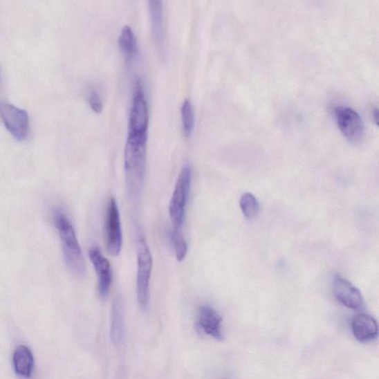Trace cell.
Masks as SVG:
<instances>
[{
    "label": "cell",
    "instance_id": "obj_1",
    "mask_svg": "<svg viewBox=\"0 0 379 379\" xmlns=\"http://www.w3.org/2000/svg\"><path fill=\"white\" fill-rule=\"evenodd\" d=\"M149 134H128L124 149V173L129 198L138 201L143 192Z\"/></svg>",
    "mask_w": 379,
    "mask_h": 379
},
{
    "label": "cell",
    "instance_id": "obj_2",
    "mask_svg": "<svg viewBox=\"0 0 379 379\" xmlns=\"http://www.w3.org/2000/svg\"><path fill=\"white\" fill-rule=\"evenodd\" d=\"M55 225L61 239L66 264L73 275L78 278L86 276V266L75 229L64 214L57 212Z\"/></svg>",
    "mask_w": 379,
    "mask_h": 379
},
{
    "label": "cell",
    "instance_id": "obj_3",
    "mask_svg": "<svg viewBox=\"0 0 379 379\" xmlns=\"http://www.w3.org/2000/svg\"><path fill=\"white\" fill-rule=\"evenodd\" d=\"M192 180V168L185 165L178 175L169 204V214L173 225V234H183L185 209Z\"/></svg>",
    "mask_w": 379,
    "mask_h": 379
},
{
    "label": "cell",
    "instance_id": "obj_4",
    "mask_svg": "<svg viewBox=\"0 0 379 379\" xmlns=\"http://www.w3.org/2000/svg\"><path fill=\"white\" fill-rule=\"evenodd\" d=\"M138 250V277H136V294L140 306L145 310L150 302V280L153 267V258L145 237L141 233L136 239Z\"/></svg>",
    "mask_w": 379,
    "mask_h": 379
},
{
    "label": "cell",
    "instance_id": "obj_5",
    "mask_svg": "<svg viewBox=\"0 0 379 379\" xmlns=\"http://www.w3.org/2000/svg\"><path fill=\"white\" fill-rule=\"evenodd\" d=\"M149 104H147L143 82L140 78L138 77L134 81L128 134L149 133Z\"/></svg>",
    "mask_w": 379,
    "mask_h": 379
},
{
    "label": "cell",
    "instance_id": "obj_6",
    "mask_svg": "<svg viewBox=\"0 0 379 379\" xmlns=\"http://www.w3.org/2000/svg\"><path fill=\"white\" fill-rule=\"evenodd\" d=\"M0 118L16 140L24 141L27 139L30 125L28 115L26 111L0 101Z\"/></svg>",
    "mask_w": 379,
    "mask_h": 379
},
{
    "label": "cell",
    "instance_id": "obj_7",
    "mask_svg": "<svg viewBox=\"0 0 379 379\" xmlns=\"http://www.w3.org/2000/svg\"><path fill=\"white\" fill-rule=\"evenodd\" d=\"M105 239L109 254L114 257L119 256L122 246V231L119 207L113 197L109 198L107 205Z\"/></svg>",
    "mask_w": 379,
    "mask_h": 379
},
{
    "label": "cell",
    "instance_id": "obj_8",
    "mask_svg": "<svg viewBox=\"0 0 379 379\" xmlns=\"http://www.w3.org/2000/svg\"><path fill=\"white\" fill-rule=\"evenodd\" d=\"M335 115L339 128L347 140L359 142L364 135V124L360 115L349 107H338Z\"/></svg>",
    "mask_w": 379,
    "mask_h": 379
},
{
    "label": "cell",
    "instance_id": "obj_9",
    "mask_svg": "<svg viewBox=\"0 0 379 379\" xmlns=\"http://www.w3.org/2000/svg\"><path fill=\"white\" fill-rule=\"evenodd\" d=\"M89 256L92 262L98 280V293L102 298L108 297L110 292L113 273L109 260L105 257L101 250L96 246L89 250Z\"/></svg>",
    "mask_w": 379,
    "mask_h": 379
},
{
    "label": "cell",
    "instance_id": "obj_10",
    "mask_svg": "<svg viewBox=\"0 0 379 379\" xmlns=\"http://www.w3.org/2000/svg\"><path fill=\"white\" fill-rule=\"evenodd\" d=\"M152 38L158 54L165 55L166 31L164 19L163 3L160 0L149 2Z\"/></svg>",
    "mask_w": 379,
    "mask_h": 379
},
{
    "label": "cell",
    "instance_id": "obj_11",
    "mask_svg": "<svg viewBox=\"0 0 379 379\" xmlns=\"http://www.w3.org/2000/svg\"><path fill=\"white\" fill-rule=\"evenodd\" d=\"M333 291L336 299L345 307L351 309L361 307L363 302L362 293L350 281L336 277L333 281Z\"/></svg>",
    "mask_w": 379,
    "mask_h": 379
},
{
    "label": "cell",
    "instance_id": "obj_12",
    "mask_svg": "<svg viewBox=\"0 0 379 379\" xmlns=\"http://www.w3.org/2000/svg\"><path fill=\"white\" fill-rule=\"evenodd\" d=\"M223 318L213 308L203 306L198 312V324L205 333L217 340H223L222 332Z\"/></svg>",
    "mask_w": 379,
    "mask_h": 379
},
{
    "label": "cell",
    "instance_id": "obj_13",
    "mask_svg": "<svg viewBox=\"0 0 379 379\" xmlns=\"http://www.w3.org/2000/svg\"><path fill=\"white\" fill-rule=\"evenodd\" d=\"M352 330L355 338L360 342L373 341L378 332L376 321L367 314L356 315L352 322Z\"/></svg>",
    "mask_w": 379,
    "mask_h": 379
},
{
    "label": "cell",
    "instance_id": "obj_14",
    "mask_svg": "<svg viewBox=\"0 0 379 379\" xmlns=\"http://www.w3.org/2000/svg\"><path fill=\"white\" fill-rule=\"evenodd\" d=\"M124 308L120 295L115 297L112 306L111 338L115 346H120L124 341Z\"/></svg>",
    "mask_w": 379,
    "mask_h": 379
},
{
    "label": "cell",
    "instance_id": "obj_15",
    "mask_svg": "<svg viewBox=\"0 0 379 379\" xmlns=\"http://www.w3.org/2000/svg\"><path fill=\"white\" fill-rule=\"evenodd\" d=\"M13 364L15 372L20 376L30 378L35 368V360L33 353L28 347L19 345L13 355Z\"/></svg>",
    "mask_w": 379,
    "mask_h": 379
},
{
    "label": "cell",
    "instance_id": "obj_16",
    "mask_svg": "<svg viewBox=\"0 0 379 379\" xmlns=\"http://www.w3.org/2000/svg\"><path fill=\"white\" fill-rule=\"evenodd\" d=\"M119 46L122 54L128 62H131L138 55V43L132 28L125 26L119 37Z\"/></svg>",
    "mask_w": 379,
    "mask_h": 379
},
{
    "label": "cell",
    "instance_id": "obj_17",
    "mask_svg": "<svg viewBox=\"0 0 379 379\" xmlns=\"http://www.w3.org/2000/svg\"><path fill=\"white\" fill-rule=\"evenodd\" d=\"M182 122L183 131L189 138L194 131L195 126V113L192 101L186 99L183 103L181 108Z\"/></svg>",
    "mask_w": 379,
    "mask_h": 379
},
{
    "label": "cell",
    "instance_id": "obj_18",
    "mask_svg": "<svg viewBox=\"0 0 379 379\" xmlns=\"http://www.w3.org/2000/svg\"><path fill=\"white\" fill-rule=\"evenodd\" d=\"M239 205L242 212L248 219H255L259 212V205L257 198L250 193L241 196Z\"/></svg>",
    "mask_w": 379,
    "mask_h": 379
},
{
    "label": "cell",
    "instance_id": "obj_19",
    "mask_svg": "<svg viewBox=\"0 0 379 379\" xmlns=\"http://www.w3.org/2000/svg\"><path fill=\"white\" fill-rule=\"evenodd\" d=\"M173 243L178 261L182 262L187 255V246L183 234H172Z\"/></svg>",
    "mask_w": 379,
    "mask_h": 379
},
{
    "label": "cell",
    "instance_id": "obj_20",
    "mask_svg": "<svg viewBox=\"0 0 379 379\" xmlns=\"http://www.w3.org/2000/svg\"><path fill=\"white\" fill-rule=\"evenodd\" d=\"M89 103L91 109L97 113H100L102 111V102L100 95L95 89H91L89 93Z\"/></svg>",
    "mask_w": 379,
    "mask_h": 379
},
{
    "label": "cell",
    "instance_id": "obj_21",
    "mask_svg": "<svg viewBox=\"0 0 379 379\" xmlns=\"http://www.w3.org/2000/svg\"><path fill=\"white\" fill-rule=\"evenodd\" d=\"M0 75H1V71H0Z\"/></svg>",
    "mask_w": 379,
    "mask_h": 379
}]
</instances>
